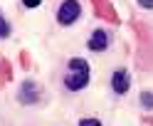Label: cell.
I'll use <instances>...</instances> for the list:
<instances>
[{
    "mask_svg": "<svg viewBox=\"0 0 153 126\" xmlns=\"http://www.w3.org/2000/svg\"><path fill=\"white\" fill-rule=\"evenodd\" d=\"M89 84V62L82 57H72L69 60V72L64 77V86L69 92H82Z\"/></svg>",
    "mask_w": 153,
    "mask_h": 126,
    "instance_id": "obj_1",
    "label": "cell"
},
{
    "mask_svg": "<svg viewBox=\"0 0 153 126\" xmlns=\"http://www.w3.org/2000/svg\"><path fill=\"white\" fill-rule=\"evenodd\" d=\"M79 17H82V5H79V0H64V3L59 5V10H57V22H59L62 27L74 25Z\"/></svg>",
    "mask_w": 153,
    "mask_h": 126,
    "instance_id": "obj_2",
    "label": "cell"
},
{
    "mask_svg": "<svg viewBox=\"0 0 153 126\" xmlns=\"http://www.w3.org/2000/svg\"><path fill=\"white\" fill-rule=\"evenodd\" d=\"M42 99V94H40V86H37L35 82H25L20 86V92H17V101L25 104V106H32Z\"/></svg>",
    "mask_w": 153,
    "mask_h": 126,
    "instance_id": "obj_3",
    "label": "cell"
},
{
    "mask_svg": "<svg viewBox=\"0 0 153 126\" xmlns=\"http://www.w3.org/2000/svg\"><path fill=\"white\" fill-rule=\"evenodd\" d=\"M111 89H114L116 96H123V94L131 89V74L126 69H116L114 77H111Z\"/></svg>",
    "mask_w": 153,
    "mask_h": 126,
    "instance_id": "obj_4",
    "label": "cell"
},
{
    "mask_svg": "<svg viewBox=\"0 0 153 126\" xmlns=\"http://www.w3.org/2000/svg\"><path fill=\"white\" fill-rule=\"evenodd\" d=\"M109 42H111L109 32L104 30V27H99V30H94L91 37H89V50H91V52H104V50L109 47Z\"/></svg>",
    "mask_w": 153,
    "mask_h": 126,
    "instance_id": "obj_5",
    "label": "cell"
},
{
    "mask_svg": "<svg viewBox=\"0 0 153 126\" xmlns=\"http://www.w3.org/2000/svg\"><path fill=\"white\" fill-rule=\"evenodd\" d=\"M141 104H143V109H148V111H153V92H141Z\"/></svg>",
    "mask_w": 153,
    "mask_h": 126,
    "instance_id": "obj_6",
    "label": "cell"
},
{
    "mask_svg": "<svg viewBox=\"0 0 153 126\" xmlns=\"http://www.w3.org/2000/svg\"><path fill=\"white\" fill-rule=\"evenodd\" d=\"M10 77H13V69H10V62H5V60H3V62H0V79H3V82H5V79L10 82Z\"/></svg>",
    "mask_w": 153,
    "mask_h": 126,
    "instance_id": "obj_7",
    "label": "cell"
},
{
    "mask_svg": "<svg viewBox=\"0 0 153 126\" xmlns=\"http://www.w3.org/2000/svg\"><path fill=\"white\" fill-rule=\"evenodd\" d=\"M10 32H13V30H10V22H7L3 15H0V37L5 40V37H10Z\"/></svg>",
    "mask_w": 153,
    "mask_h": 126,
    "instance_id": "obj_8",
    "label": "cell"
},
{
    "mask_svg": "<svg viewBox=\"0 0 153 126\" xmlns=\"http://www.w3.org/2000/svg\"><path fill=\"white\" fill-rule=\"evenodd\" d=\"M79 126H101V121H99V119H94V116H89V119H82Z\"/></svg>",
    "mask_w": 153,
    "mask_h": 126,
    "instance_id": "obj_9",
    "label": "cell"
},
{
    "mask_svg": "<svg viewBox=\"0 0 153 126\" xmlns=\"http://www.w3.org/2000/svg\"><path fill=\"white\" fill-rule=\"evenodd\" d=\"M40 3H42V0H22V5L30 7V10H32V7H40Z\"/></svg>",
    "mask_w": 153,
    "mask_h": 126,
    "instance_id": "obj_10",
    "label": "cell"
},
{
    "mask_svg": "<svg viewBox=\"0 0 153 126\" xmlns=\"http://www.w3.org/2000/svg\"><path fill=\"white\" fill-rule=\"evenodd\" d=\"M141 7H146V10H153V0H138Z\"/></svg>",
    "mask_w": 153,
    "mask_h": 126,
    "instance_id": "obj_11",
    "label": "cell"
}]
</instances>
